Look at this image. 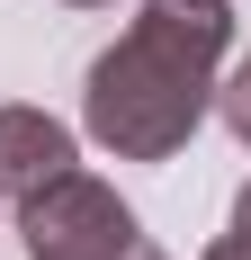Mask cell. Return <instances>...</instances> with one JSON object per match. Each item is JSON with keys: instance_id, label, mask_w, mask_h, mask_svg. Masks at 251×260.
<instances>
[{"instance_id": "7", "label": "cell", "mask_w": 251, "mask_h": 260, "mask_svg": "<svg viewBox=\"0 0 251 260\" xmlns=\"http://www.w3.org/2000/svg\"><path fill=\"white\" fill-rule=\"evenodd\" d=\"M72 9H108V0H72Z\"/></svg>"}, {"instance_id": "1", "label": "cell", "mask_w": 251, "mask_h": 260, "mask_svg": "<svg viewBox=\"0 0 251 260\" xmlns=\"http://www.w3.org/2000/svg\"><path fill=\"white\" fill-rule=\"evenodd\" d=\"M225 45H233V0H144L135 27L81 81V126L117 161H171L215 108Z\"/></svg>"}, {"instance_id": "3", "label": "cell", "mask_w": 251, "mask_h": 260, "mask_svg": "<svg viewBox=\"0 0 251 260\" xmlns=\"http://www.w3.org/2000/svg\"><path fill=\"white\" fill-rule=\"evenodd\" d=\"M63 171H81L72 126L45 117V108H0V198H36Z\"/></svg>"}, {"instance_id": "4", "label": "cell", "mask_w": 251, "mask_h": 260, "mask_svg": "<svg viewBox=\"0 0 251 260\" xmlns=\"http://www.w3.org/2000/svg\"><path fill=\"white\" fill-rule=\"evenodd\" d=\"M215 117H225V126H233V135H242V144H251V54H242V63H233L225 81H215Z\"/></svg>"}, {"instance_id": "6", "label": "cell", "mask_w": 251, "mask_h": 260, "mask_svg": "<svg viewBox=\"0 0 251 260\" xmlns=\"http://www.w3.org/2000/svg\"><path fill=\"white\" fill-rule=\"evenodd\" d=\"M233 234H251V180H242V198H233Z\"/></svg>"}, {"instance_id": "2", "label": "cell", "mask_w": 251, "mask_h": 260, "mask_svg": "<svg viewBox=\"0 0 251 260\" xmlns=\"http://www.w3.org/2000/svg\"><path fill=\"white\" fill-rule=\"evenodd\" d=\"M18 234H27V260H171L135 224V207L90 171H63L36 198H18Z\"/></svg>"}, {"instance_id": "5", "label": "cell", "mask_w": 251, "mask_h": 260, "mask_svg": "<svg viewBox=\"0 0 251 260\" xmlns=\"http://www.w3.org/2000/svg\"><path fill=\"white\" fill-rule=\"evenodd\" d=\"M206 260H251V234H215V242H206Z\"/></svg>"}]
</instances>
